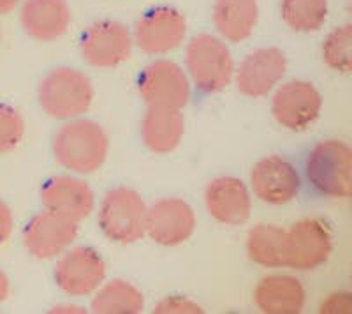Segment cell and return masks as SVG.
<instances>
[{
  "label": "cell",
  "instance_id": "1",
  "mask_svg": "<svg viewBox=\"0 0 352 314\" xmlns=\"http://www.w3.org/2000/svg\"><path fill=\"white\" fill-rule=\"evenodd\" d=\"M109 141L102 125L88 118H71L53 136V154L74 174H94L108 156Z\"/></svg>",
  "mask_w": 352,
  "mask_h": 314
},
{
  "label": "cell",
  "instance_id": "2",
  "mask_svg": "<svg viewBox=\"0 0 352 314\" xmlns=\"http://www.w3.org/2000/svg\"><path fill=\"white\" fill-rule=\"evenodd\" d=\"M94 99V87L88 76L74 67H56L39 85V105L46 115L58 121H71L83 115Z\"/></svg>",
  "mask_w": 352,
  "mask_h": 314
},
{
  "label": "cell",
  "instance_id": "3",
  "mask_svg": "<svg viewBox=\"0 0 352 314\" xmlns=\"http://www.w3.org/2000/svg\"><path fill=\"white\" fill-rule=\"evenodd\" d=\"M307 177L317 193L349 198L352 191V150L342 140H326L308 156Z\"/></svg>",
  "mask_w": 352,
  "mask_h": 314
},
{
  "label": "cell",
  "instance_id": "4",
  "mask_svg": "<svg viewBox=\"0 0 352 314\" xmlns=\"http://www.w3.org/2000/svg\"><path fill=\"white\" fill-rule=\"evenodd\" d=\"M185 65L197 89L208 94L226 89L234 76L231 52L224 41L210 34L188 41Z\"/></svg>",
  "mask_w": 352,
  "mask_h": 314
},
{
  "label": "cell",
  "instance_id": "5",
  "mask_svg": "<svg viewBox=\"0 0 352 314\" xmlns=\"http://www.w3.org/2000/svg\"><path fill=\"white\" fill-rule=\"evenodd\" d=\"M146 209L143 198L129 187H115L102 198L99 224L108 238L120 244L140 240L146 228Z\"/></svg>",
  "mask_w": 352,
  "mask_h": 314
},
{
  "label": "cell",
  "instance_id": "6",
  "mask_svg": "<svg viewBox=\"0 0 352 314\" xmlns=\"http://www.w3.org/2000/svg\"><path fill=\"white\" fill-rule=\"evenodd\" d=\"M333 235L322 219L307 218L285 230V266L312 270L331 254Z\"/></svg>",
  "mask_w": 352,
  "mask_h": 314
},
{
  "label": "cell",
  "instance_id": "7",
  "mask_svg": "<svg viewBox=\"0 0 352 314\" xmlns=\"http://www.w3.org/2000/svg\"><path fill=\"white\" fill-rule=\"evenodd\" d=\"M132 32L122 21L102 20L87 28L80 43V53L88 65L108 69L120 65L132 53Z\"/></svg>",
  "mask_w": 352,
  "mask_h": 314
},
{
  "label": "cell",
  "instance_id": "8",
  "mask_svg": "<svg viewBox=\"0 0 352 314\" xmlns=\"http://www.w3.org/2000/svg\"><path fill=\"white\" fill-rule=\"evenodd\" d=\"M187 20L173 8H153L136 21L132 41L146 55H164L184 43Z\"/></svg>",
  "mask_w": 352,
  "mask_h": 314
},
{
  "label": "cell",
  "instance_id": "9",
  "mask_svg": "<svg viewBox=\"0 0 352 314\" xmlns=\"http://www.w3.org/2000/svg\"><path fill=\"white\" fill-rule=\"evenodd\" d=\"M106 263L92 247H72L55 266L56 286L71 297L92 295L104 282Z\"/></svg>",
  "mask_w": 352,
  "mask_h": 314
},
{
  "label": "cell",
  "instance_id": "10",
  "mask_svg": "<svg viewBox=\"0 0 352 314\" xmlns=\"http://www.w3.org/2000/svg\"><path fill=\"white\" fill-rule=\"evenodd\" d=\"M322 99L310 81L292 80L276 89L272 99L275 121L291 131H303L319 118Z\"/></svg>",
  "mask_w": 352,
  "mask_h": 314
},
{
  "label": "cell",
  "instance_id": "11",
  "mask_svg": "<svg viewBox=\"0 0 352 314\" xmlns=\"http://www.w3.org/2000/svg\"><path fill=\"white\" fill-rule=\"evenodd\" d=\"M140 94L148 106L182 109L190 97L187 74L171 61H155L144 67Z\"/></svg>",
  "mask_w": 352,
  "mask_h": 314
},
{
  "label": "cell",
  "instance_id": "12",
  "mask_svg": "<svg viewBox=\"0 0 352 314\" xmlns=\"http://www.w3.org/2000/svg\"><path fill=\"white\" fill-rule=\"evenodd\" d=\"M196 230V213L180 198H162L146 209L144 233L160 246H180Z\"/></svg>",
  "mask_w": 352,
  "mask_h": 314
},
{
  "label": "cell",
  "instance_id": "13",
  "mask_svg": "<svg viewBox=\"0 0 352 314\" xmlns=\"http://www.w3.org/2000/svg\"><path fill=\"white\" fill-rule=\"evenodd\" d=\"M78 235V222L44 209L23 230V246L34 258L50 260L64 253Z\"/></svg>",
  "mask_w": 352,
  "mask_h": 314
},
{
  "label": "cell",
  "instance_id": "14",
  "mask_svg": "<svg viewBox=\"0 0 352 314\" xmlns=\"http://www.w3.org/2000/svg\"><path fill=\"white\" fill-rule=\"evenodd\" d=\"M250 187L261 202L285 205L298 196L301 187L296 168L280 156L263 157L250 171Z\"/></svg>",
  "mask_w": 352,
  "mask_h": 314
},
{
  "label": "cell",
  "instance_id": "15",
  "mask_svg": "<svg viewBox=\"0 0 352 314\" xmlns=\"http://www.w3.org/2000/svg\"><path fill=\"white\" fill-rule=\"evenodd\" d=\"M287 59L278 48H257L248 53L236 69V89L247 97H263L284 78Z\"/></svg>",
  "mask_w": 352,
  "mask_h": 314
},
{
  "label": "cell",
  "instance_id": "16",
  "mask_svg": "<svg viewBox=\"0 0 352 314\" xmlns=\"http://www.w3.org/2000/svg\"><path fill=\"white\" fill-rule=\"evenodd\" d=\"M41 202H43L44 209L50 212L80 222L92 213L96 198H94V191L90 189V185L81 178L56 175L43 185Z\"/></svg>",
  "mask_w": 352,
  "mask_h": 314
},
{
  "label": "cell",
  "instance_id": "17",
  "mask_svg": "<svg viewBox=\"0 0 352 314\" xmlns=\"http://www.w3.org/2000/svg\"><path fill=\"white\" fill-rule=\"evenodd\" d=\"M204 205L215 221L228 226L243 224L250 216V193L236 177L213 178L204 191Z\"/></svg>",
  "mask_w": 352,
  "mask_h": 314
},
{
  "label": "cell",
  "instance_id": "18",
  "mask_svg": "<svg viewBox=\"0 0 352 314\" xmlns=\"http://www.w3.org/2000/svg\"><path fill=\"white\" fill-rule=\"evenodd\" d=\"M72 12L67 0H25L20 23L27 36L37 41H55L67 32Z\"/></svg>",
  "mask_w": 352,
  "mask_h": 314
},
{
  "label": "cell",
  "instance_id": "19",
  "mask_svg": "<svg viewBox=\"0 0 352 314\" xmlns=\"http://www.w3.org/2000/svg\"><path fill=\"white\" fill-rule=\"evenodd\" d=\"M185 121L180 109L148 106L141 122V138L146 149L155 154H169L180 145Z\"/></svg>",
  "mask_w": 352,
  "mask_h": 314
},
{
  "label": "cell",
  "instance_id": "20",
  "mask_svg": "<svg viewBox=\"0 0 352 314\" xmlns=\"http://www.w3.org/2000/svg\"><path fill=\"white\" fill-rule=\"evenodd\" d=\"M254 302L261 313L296 314L305 306V290L296 278L268 275L256 286Z\"/></svg>",
  "mask_w": 352,
  "mask_h": 314
},
{
  "label": "cell",
  "instance_id": "21",
  "mask_svg": "<svg viewBox=\"0 0 352 314\" xmlns=\"http://www.w3.org/2000/svg\"><path fill=\"white\" fill-rule=\"evenodd\" d=\"M213 25L217 32L231 43H241L256 28L259 20L257 0H215Z\"/></svg>",
  "mask_w": 352,
  "mask_h": 314
},
{
  "label": "cell",
  "instance_id": "22",
  "mask_svg": "<svg viewBox=\"0 0 352 314\" xmlns=\"http://www.w3.org/2000/svg\"><path fill=\"white\" fill-rule=\"evenodd\" d=\"M248 258L261 266H285V230L273 224H257L247 235Z\"/></svg>",
  "mask_w": 352,
  "mask_h": 314
},
{
  "label": "cell",
  "instance_id": "23",
  "mask_svg": "<svg viewBox=\"0 0 352 314\" xmlns=\"http://www.w3.org/2000/svg\"><path fill=\"white\" fill-rule=\"evenodd\" d=\"M143 293L134 284L122 279H113L100 284L92 298L96 314H136L143 311Z\"/></svg>",
  "mask_w": 352,
  "mask_h": 314
},
{
  "label": "cell",
  "instance_id": "24",
  "mask_svg": "<svg viewBox=\"0 0 352 314\" xmlns=\"http://www.w3.org/2000/svg\"><path fill=\"white\" fill-rule=\"evenodd\" d=\"M284 23L296 32H316L328 18V0H282Z\"/></svg>",
  "mask_w": 352,
  "mask_h": 314
},
{
  "label": "cell",
  "instance_id": "25",
  "mask_svg": "<svg viewBox=\"0 0 352 314\" xmlns=\"http://www.w3.org/2000/svg\"><path fill=\"white\" fill-rule=\"evenodd\" d=\"M352 46V27L349 23L335 28L326 37L322 45V61L333 71L338 73H349L352 67L351 59Z\"/></svg>",
  "mask_w": 352,
  "mask_h": 314
},
{
  "label": "cell",
  "instance_id": "26",
  "mask_svg": "<svg viewBox=\"0 0 352 314\" xmlns=\"http://www.w3.org/2000/svg\"><path fill=\"white\" fill-rule=\"evenodd\" d=\"M25 134V122L20 112L0 105V154H8L20 145Z\"/></svg>",
  "mask_w": 352,
  "mask_h": 314
},
{
  "label": "cell",
  "instance_id": "27",
  "mask_svg": "<svg viewBox=\"0 0 352 314\" xmlns=\"http://www.w3.org/2000/svg\"><path fill=\"white\" fill-rule=\"evenodd\" d=\"M153 313L157 314H197L203 313L199 306L192 300H188L185 297H168L164 300H160L155 307H153Z\"/></svg>",
  "mask_w": 352,
  "mask_h": 314
},
{
  "label": "cell",
  "instance_id": "28",
  "mask_svg": "<svg viewBox=\"0 0 352 314\" xmlns=\"http://www.w3.org/2000/svg\"><path fill=\"white\" fill-rule=\"evenodd\" d=\"M12 226H14V219H12L11 210L0 200V244H4L11 237Z\"/></svg>",
  "mask_w": 352,
  "mask_h": 314
},
{
  "label": "cell",
  "instance_id": "29",
  "mask_svg": "<svg viewBox=\"0 0 352 314\" xmlns=\"http://www.w3.org/2000/svg\"><path fill=\"white\" fill-rule=\"evenodd\" d=\"M9 295V279L4 270H0V304L4 302Z\"/></svg>",
  "mask_w": 352,
  "mask_h": 314
},
{
  "label": "cell",
  "instance_id": "30",
  "mask_svg": "<svg viewBox=\"0 0 352 314\" xmlns=\"http://www.w3.org/2000/svg\"><path fill=\"white\" fill-rule=\"evenodd\" d=\"M18 4H20V0H0V14H8V12L14 11Z\"/></svg>",
  "mask_w": 352,
  "mask_h": 314
},
{
  "label": "cell",
  "instance_id": "31",
  "mask_svg": "<svg viewBox=\"0 0 352 314\" xmlns=\"http://www.w3.org/2000/svg\"><path fill=\"white\" fill-rule=\"evenodd\" d=\"M53 313H83V309L78 306H58L53 309Z\"/></svg>",
  "mask_w": 352,
  "mask_h": 314
},
{
  "label": "cell",
  "instance_id": "32",
  "mask_svg": "<svg viewBox=\"0 0 352 314\" xmlns=\"http://www.w3.org/2000/svg\"><path fill=\"white\" fill-rule=\"evenodd\" d=\"M0 39H2V32H0Z\"/></svg>",
  "mask_w": 352,
  "mask_h": 314
}]
</instances>
